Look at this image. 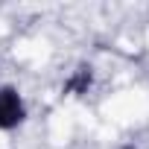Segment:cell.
<instances>
[{
  "instance_id": "6da1fadb",
  "label": "cell",
  "mask_w": 149,
  "mask_h": 149,
  "mask_svg": "<svg viewBox=\"0 0 149 149\" xmlns=\"http://www.w3.org/2000/svg\"><path fill=\"white\" fill-rule=\"evenodd\" d=\"M26 120V105L18 88L0 85V132H12Z\"/></svg>"
},
{
  "instance_id": "7a4b0ae2",
  "label": "cell",
  "mask_w": 149,
  "mask_h": 149,
  "mask_svg": "<svg viewBox=\"0 0 149 149\" xmlns=\"http://www.w3.org/2000/svg\"><path fill=\"white\" fill-rule=\"evenodd\" d=\"M91 85H94V67H91V64H79V67L64 79L61 94H67V97H82V94L91 91Z\"/></svg>"
},
{
  "instance_id": "3957f363",
  "label": "cell",
  "mask_w": 149,
  "mask_h": 149,
  "mask_svg": "<svg viewBox=\"0 0 149 149\" xmlns=\"http://www.w3.org/2000/svg\"><path fill=\"white\" fill-rule=\"evenodd\" d=\"M120 149H137V146H134V143H126V146H120Z\"/></svg>"
}]
</instances>
